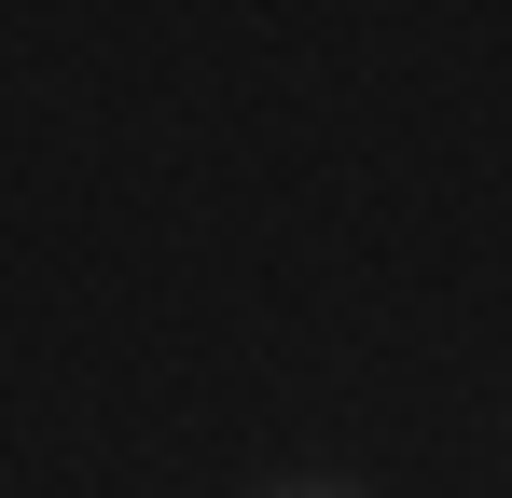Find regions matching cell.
Masks as SVG:
<instances>
[{
    "instance_id": "obj_1",
    "label": "cell",
    "mask_w": 512,
    "mask_h": 498,
    "mask_svg": "<svg viewBox=\"0 0 512 498\" xmlns=\"http://www.w3.org/2000/svg\"><path fill=\"white\" fill-rule=\"evenodd\" d=\"M291 498H346V485H291Z\"/></svg>"
}]
</instances>
